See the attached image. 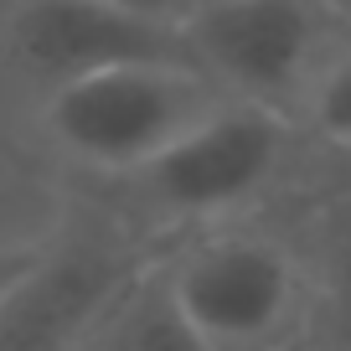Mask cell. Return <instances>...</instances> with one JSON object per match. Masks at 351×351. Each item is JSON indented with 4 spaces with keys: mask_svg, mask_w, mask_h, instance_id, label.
Returning a JSON list of instances; mask_svg holds the SVG:
<instances>
[{
    "mask_svg": "<svg viewBox=\"0 0 351 351\" xmlns=\"http://www.w3.org/2000/svg\"><path fill=\"white\" fill-rule=\"evenodd\" d=\"M305 160V134L289 114L228 99L191 134L155 155L145 171L88 186L93 207L155 243H181L191 232L228 228L279 207Z\"/></svg>",
    "mask_w": 351,
    "mask_h": 351,
    "instance_id": "6da1fadb",
    "label": "cell"
},
{
    "mask_svg": "<svg viewBox=\"0 0 351 351\" xmlns=\"http://www.w3.org/2000/svg\"><path fill=\"white\" fill-rule=\"evenodd\" d=\"M222 104L228 93L197 62H130L42 93L32 119L57 165L88 186H109L145 171Z\"/></svg>",
    "mask_w": 351,
    "mask_h": 351,
    "instance_id": "7a4b0ae2",
    "label": "cell"
},
{
    "mask_svg": "<svg viewBox=\"0 0 351 351\" xmlns=\"http://www.w3.org/2000/svg\"><path fill=\"white\" fill-rule=\"evenodd\" d=\"M165 279L212 351H269L305 326V269L289 197L258 217L165 248Z\"/></svg>",
    "mask_w": 351,
    "mask_h": 351,
    "instance_id": "3957f363",
    "label": "cell"
},
{
    "mask_svg": "<svg viewBox=\"0 0 351 351\" xmlns=\"http://www.w3.org/2000/svg\"><path fill=\"white\" fill-rule=\"evenodd\" d=\"M181 36L191 62L228 99L295 119L351 26L326 0H197Z\"/></svg>",
    "mask_w": 351,
    "mask_h": 351,
    "instance_id": "277c9868",
    "label": "cell"
},
{
    "mask_svg": "<svg viewBox=\"0 0 351 351\" xmlns=\"http://www.w3.org/2000/svg\"><path fill=\"white\" fill-rule=\"evenodd\" d=\"M0 52L36 88V99L109 67L191 62L176 26L130 16L109 0H11L0 16Z\"/></svg>",
    "mask_w": 351,
    "mask_h": 351,
    "instance_id": "5b68a950",
    "label": "cell"
},
{
    "mask_svg": "<svg viewBox=\"0 0 351 351\" xmlns=\"http://www.w3.org/2000/svg\"><path fill=\"white\" fill-rule=\"evenodd\" d=\"M305 269V336L351 351V197H289Z\"/></svg>",
    "mask_w": 351,
    "mask_h": 351,
    "instance_id": "8992f818",
    "label": "cell"
},
{
    "mask_svg": "<svg viewBox=\"0 0 351 351\" xmlns=\"http://www.w3.org/2000/svg\"><path fill=\"white\" fill-rule=\"evenodd\" d=\"M67 351H212V346L197 336V326L176 300L171 279H165V253H155Z\"/></svg>",
    "mask_w": 351,
    "mask_h": 351,
    "instance_id": "52a82bcc",
    "label": "cell"
},
{
    "mask_svg": "<svg viewBox=\"0 0 351 351\" xmlns=\"http://www.w3.org/2000/svg\"><path fill=\"white\" fill-rule=\"evenodd\" d=\"M295 124L305 134V145H315V150H351V36L315 73Z\"/></svg>",
    "mask_w": 351,
    "mask_h": 351,
    "instance_id": "ba28073f",
    "label": "cell"
},
{
    "mask_svg": "<svg viewBox=\"0 0 351 351\" xmlns=\"http://www.w3.org/2000/svg\"><path fill=\"white\" fill-rule=\"evenodd\" d=\"M289 197H351V150H315V145H305V160L295 171Z\"/></svg>",
    "mask_w": 351,
    "mask_h": 351,
    "instance_id": "9c48e42d",
    "label": "cell"
},
{
    "mask_svg": "<svg viewBox=\"0 0 351 351\" xmlns=\"http://www.w3.org/2000/svg\"><path fill=\"white\" fill-rule=\"evenodd\" d=\"M57 232H62V228H57ZM57 232H52V238H57ZM52 238H42V243H11V248H0V315H5V310H11V300L26 289V279L42 269Z\"/></svg>",
    "mask_w": 351,
    "mask_h": 351,
    "instance_id": "30bf717a",
    "label": "cell"
},
{
    "mask_svg": "<svg viewBox=\"0 0 351 351\" xmlns=\"http://www.w3.org/2000/svg\"><path fill=\"white\" fill-rule=\"evenodd\" d=\"M109 5H119V11L130 16H145V21H160V26H181L191 21V11H197V0H109Z\"/></svg>",
    "mask_w": 351,
    "mask_h": 351,
    "instance_id": "8fae6325",
    "label": "cell"
},
{
    "mask_svg": "<svg viewBox=\"0 0 351 351\" xmlns=\"http://www.w3.org/2000/svg\"><path fill=\"white\" fill-rule=\"evenodd\" d=\"M269 351H320V346H315V341L305 336V330H295L289 341H279V346H269Z\"/></svg>",
    "mask_w": 351,
    "mask_h": 351,
    "instance_id": "7c38bea8",
    "label": "cell"
},
{
    "mask_svg": "<svg viewBox=\"0 0 351 351\" xmlns=\"http://www.w3.org/2000/svg\"><path fill=\"white\" fill-rule=\"evenodd\" d=\"M326 5H330V11H336L341 21H346V26H351V0H326Z\"/></svg>",
    "mask_w": 351,
    "mask_h": 351,
    "instance_id": "4fadbf2b",
    "label": "cell"
}]
</instances>
